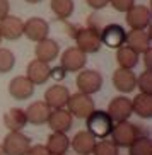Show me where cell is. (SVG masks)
<instances>
[{"instance_id":"cell-1","label":"cell","mask_w":152,"mask_h":155,"mask_svg":"<svg viewBox=\"0 0 152 155\" xmlns=\"http://www.w3.org/2000/svg\"><path fill=\"white\" fill-rule=\"evenodd\" d=\"M113 126H115V123H113V119L110 118V114L106 111L94 109L86 118V128L94 138H101L103 140V138L110 137Z\"/></svg>"},{"instance_id":"cell-2","label":"cell","mask_w":152,"mask_h":155,"mask_svg":"<svg viewBox=\"0 0 152 155\" xmlns=\"http://www.w3.org/2000/svg\"><path fill=\"white\" fill-rule=\"evenodd\" d=\"M110 135H111V141L118 148H128L142 135V131H140V126L130 123L127 119V121H121V123H115Z\"/></svg>"},{"instance_id":"cell-3","label":"cell","mask_w":152,"mask_h":155,"mask_svg":"<svg viewBox=\"0 0 152 155\" xmlns=\"http://www.w3.org/2000/svg\"><path fill=\"white\" fill-rule=\"evenodd\" d=\"M75 46L79 50L91 55V53H97L101 50V38H99V31L94 28H82L75 32Z\"/></svg>"},{"instance_id":"cell-4","label":"cell","mask_w":152,"mask_h":155,"mask_svg":"<svg viewBox=\"0 0 152 155\" xmlns=\"http://www.w3.org/2000/svg\"><path fill=\"white\" fill-rule=\"evenodd\" d=\"M65 107H67V111H69L74 118L86 119L89 114L94 111V101H92V97L87 96V94L75 92V94H70Z\"/></svg>"},{"instance_id":"cell-5","label":"cell","mask_w":152,"mask_h":155,"mask_svg":"<svg viewBox=\"0 0 152 155\" xmlns=\"http://www.w3.org/2000/svg\"><path fill=\"white\" fill-rule=\"evenodd\" d=\"M75 85H77L79 92L92 96V94H96V92L101 91L103 75L97 70H80V72H77Z\"/></svg>"},{"instance_id":"cell-6","label":"cell","mask_w":152,"mask_h":155,"mask_svg":"<svg viewBox=\"0 0 152 155\" xmlns=\"http://www.w3.org/2000/svg\"><path fill=\"white\" fill-rule=\"evenodd\" d=\"M31 147V140L22 131H9L2 141L5 155H26Z\"/></svg>"},{"instance_id":"cell-7","label":"cell","mask_w":152,"mask_h":155,"mask_svg":"<svg viewBox=\"0 0 152 155\" xmlns=\"http://www.w3.org/2000/svg\"><path fill=\"white\" fill-rule=\"evenodd\" d=\"M87 63V55L82 53L79 50L77 46H70L62 53V58H60V67L65 70L67 73H77L80 70H84Z\"/></svg>"},{"instance_id":"cell-8","label":"cell","mask_w":152,"mask_h":155,"mask_svg":"<svg viewBox=\"0 0 152 155\" xmlns=\"http://www.w3.org/2000/svg\"><path fill=\"white\" fill-rule=\"evenodd\" d=\"M106 113L110 114V118L113 119V123H121L133 114L132 111V99H128L127 96H116L110 101Z\"/></svg>"},{"instance_id":"cell-9","label":"cell","mask_w":152,"mask_h":155,"mask_svg":"<svg viewBox=\"0 0 152 155\" xmlns=\"http://www.w3.org/2000/svg\"><path fill=\"white\" fill-rule=\"evenodd\" d=\"M99 38L101 43L108 48L118 50L120 46L125 45V38H127V31L120 24H106L104 28L99 31Z\"/></svg>"},{"instance_id":"cell-10","label":"cell","mask_w":152,"mask_h":155,"mask_svg":"<svg viewBox=\"0 0 152 155\" xmlns=\"http://www.w3.org/2000/svg\"><path fill=\"white\" fill-rule=\"evenodd\" d=\"M48 32H50V24L41 17H31L24 22L22 36H26L32 43H38L48 38Z\"/></svg>"},{"instance_id":"cell-11","label":"cell","mask_w":152,"mask_h":155,"mask_svg":"<svg viewBox=\"0 0 152 155\" xmlns=\"http://www.w3.org/2000/svg\"><path fill=\"white\" fill-rule=\"evenodd\" d=\"M127 14V24L130 29L140 31V29H147L150 26V9L147 5H133Z\"/></svg>"},{"instance_id":"cell-12","label":"cell","mask_w":152,"mask_h":155,"mask_svg":"<svg viewBox=\"0 0 152 155\" xmlns=\"http://www.w3.org/2000/svg\"><path fill=\"white\" fill-rule=\"evenodd\" d=\"M22 29H24V21L17 15L9 14L0 21V36H2V39L17 41L19 38L22 36Z\"/></svg>"},{"instance_id":"cell-13","label":"cell","mask_w":152,"mask_h":155,"mask_svg":"<svg viewBox=\"0 0 152 155\" xmlns=\"http://www.w3.org/2000/svg\"><path fill=\"white\" fill-rule=\"evenodd\" d=\"M34 87L36 85L26 75H19L9 82V94L15 101H26L34 94Z\"/></svg>"},{"instance_id":"cell-14","label":"cell","mask_w":152,"mask_h":155,"mask_svg":"<svg viewBox=\"0 0 152 155\" xmlns=\"http://www.w3.org/2000/svg\"><path fill=\"white\" fill-rule=\"evenodd\" d=\"M113 85L121 94H130L137 89V73L133 70L116 68L113 73Z\"/></svg>"},{"instance_id":"cell-15","label":"cell","mask_w":152,"mask_h":155,"mask_svg":"<svg viewBox=\"0 0 152 155\" xmlns=\"http://www.w3.org/2000/svg\"><path fill=\"white\" fill-rule=\"evenodd\" d=\"M70 97V91L65 85H51L45 92V102L50 109H63Z\"/></svg>"},{"instance_id":"cell-16","label":"cell","mask_w":152,"mask_h":155,"mask_svg":"<svg viewBox=\"0 0 152 155\" xmlns=\"http://www.w3.org/2000/svg\"><path fill=\"white\" fill-rule=\"evenodd\" d=\"M125 46H128L130 50H133L135 53L142 55L144 51L150 50V32H147L145 29H140V31L130 29V31H127Z\"/></svg>"},{"instance_id":"cell-17","label":"cell","mask_w":152,"mask_h":155,"mask_svg":"<svg viewBox=\"0 0 152 155\" xmlns=\"http://www.w3.org/2000/svg\"><path fill=\"white\" fill-rule=\"evenodd\" d=\"M34 55L36 60H41L45 63H51L55 61L60 55V46L55 39H50V38H45L41 41H38L34 46Z\"/></svg>"},{"instance_id":"cell-18","label":"cell","mask_w":152,"mask_h":155,"mask_svg":"<svg viewBox=\"0 0 152 155\" xmlns=\"http://www.w3.org/2000/svg\"><path fill=\"white\" fill-rule=\"evenodd\" d=\"M50 72H51L50 63H45L41 60H32V61H29L28 68H26V77L34 85H41V84H46L51 78Z\"/></svg>"},{"instance_id":"cell-19","label":"cell","mask_w":152,"mask_h":155,"mask_svg":"<svg viewBox=\"0 0 152 155\" xmlns=\"http://www.w3.org/2000/svg\"><path fill=\"white\" fill-rule=\"evenodd\" d=\"M48 126L51 128V131H60V133H67L72 128L74 123V116L65 109H51L50 116H48Z\"/></svg>"},{"instance_id":"cell-20","label":"cell","mask_w":152,"mask_h":155,"mask_svg":"<svg viewBox=\"0 0 152 155\" xmlns=\"http://www.w3.org/2000/svg\"><path fill=\"white\" fill-rule=\"evenodd\" d=\"M24 113H26L28 123L39 126V124H45L46 121H48V116H50L51 109L46 106L45 101H36V102L29 104V107L24 109Z\"/></svg>"},{"instance_id":"cell-21","label":"cell","mask_w":152,"mask_h":155,"mask_svg":"<svg viewBox=\"0 0 152 155\" xmlns=\"http://www.w3.org/2000/svg\"><path fill=\"white\" fill-rule=\"evenodd\" d=\"M96 141H97V138H94L91 133L86 130V131L75 133V137L70 140V147H72L79 155H91L92 148L96 145Z\"/></svg>"},{"instance_id":"cell-22","label":"cell","mask_w":152,"mask_h":155,"mask_svg":"<svg viewBox=\"0 0 152 155\" xmlns=\"http://www.w3.org/2000/svg\"><path fill=\"white\" fill-rule=\"evenodd\" d=\"M45 147L51 155H65L70 148V138L67 137V133L53 131L48 137V141H46Z\"/></svg>"},{"instance_id":"cell-23","label":"cell","mask_w":152,"mask_h":155,"mask_svg":"<svg viewBox=\"0 0 152 155\" xmlns=\"http://www.w3.org/2000/svg\"><path fill=\"white\" fill-rule=\"evenodd\" d=\"M4 124L9 131H21L28 124L24 109H21V107H12V109H9L4 114Z\"/></svg>"},{"instance_id":"cell-24","label":"cell","mask_w":152,"mask_h":155,"mask_svg":"<svg viewBox=\"0 0 152 155\" xmlns=\"http://www.w3.org/2000/svg\"><path fill=\"white\" fill-rule=\"evenodd\" d=\"M116 63H118V68L133 70L140 63V55L135 53L133 50H130L128 46L123 45L116 50Z\"/></svg>"},{"instance_id":"cell-25","label":"cell","mask_w":152,"mask_h":155,"mask_svg":"<svg viewBox=\"0 0 152 155\" xmlns=\"http://www.w3.org/2000/svg\"><path fill=\"white\" fill-rule=\"evenodd\" d=\"M132 111L138 118L147 119L152 116V94H137L132 99Z\"/></svg>"},{"instance_id":"cell-26","label":"cell","mask_w":152,"mask_h":155,"mask_svg":"<svg viewBox=\"0 0 152 155\" xmlns=\"http://www.w3.org/2000/svg\"><path fill=\"white\" fill-rule=\"evenodd\" d=\"M51 12L56 15L58 19H69L74 14V0H51L50 2Z\"/></svg>"},{"instance_id":"cell-27","label":"cell","mask_w":152,"mask_h":155,"mask_svg":"<svg viewBox=\"0 0 152 155\" xmlns=\"http://www.w3.org/2000/svg\"><path fill=\"white\" fill-rule=\"evenodd\" d=\"M128 155H152V141L150 138L140 137L128 147Z\"/></svg>"},{"instance_id":"cell-28","label":"cell","mask_w":152,"mask_h":155,"mask_svg":"<svg viewBox=\"0 0 152 155\" xmlns=\"http://www.w3.org/2000/svg\"><path fill=\"white\" fill-rule=\"evenodd\" d=\"M92 155H120V148L111 140L103 138L101 141H96V145L92 148Z\"/></svg>"},{"instance_id":"cell-29","label":"cell","mask_w":152,"mask_h":155,"mask_svg":"<svg viewBox=\"0 0 152 155\" xmlns=\"http://www.w3.org/2000/svg\"><path fill=\"white\" fill-rule=\"evenodd\" d=\"M15 67V56L7 48H0V73H9Z\"/></svg>"},{"instance_id":"cell-30","label":"cell","mask_w":152,"mask_h":155,"mask_svg":"<svg viewBox=\"0 0 152 155\" xmlns=\"http://www.w3.org/2000/svg\"><path fill=\"white\" fill-rule=\"evenodd\" d=\"M137 89L142 94H152V72L144 70L137 77Z\"/></svg>"},{"instance_id":"cell-31","label":"cell","mask_w":152,"mask_h":155,"mask_svg":"<svg viewBox=\"0 0 152 155\" xmlns=\"http://www.w3.org/2000/svg\"><path fill=\"white\" fill-rule=\"evenodd\" d=\"M110 5L116 12H123L125 14L135 5V0H110Z\"/></svg>"},{"instance_id":"cell-32","label":"cell","mask_w":152,"mask_h":155,"mask_svg":"<svg viewBox=\"0 0 152 155\" xmlns=\"http://www.w3.org/2000/svg\"><path fill=\"white\" fill-rule=\"evenodd\" d=\"M26 155H51L45 145H31Z\"/></svg>"},{"instance_id":"cell-33","label":"cell","mask_w":152,"mask_h":155,"mask_svg":"<svg viewBox=\"0 0 152 155\" xmlns=\"http://www.w3.org/2000/svg\"><path fill=\"white\" fill-rule=\"evenodd\" d=\"M86 2H87V5L94 10H101V9H104L106 5H110V0H86Z\"/></svg>"},{"instance_id":"cell-34","label":"cell","mask_w":152,"mask_h":155,"mask_svg":"<svg viewBox=\"0 0 152 155\" xmlns=\"http://www.w3.org/2000/svg\"><path fill=\"white\" fill-rule=\"evenodd\" d=\"M142 56H144V67H145L144 70H150L152 72V50L144 51Z\"/></svg>"},{"instance_id":"cell-35","label":"cell","mask_w":152,"mask_h":155,"mask_svg":"<svg viewBox=\"0 0 152 155\" xmlns=\"http://www.w3.org/2000/svg\"><path fill=\"white\" fill-rule=\"evenodd\" d=\"M9 10H10L9 0H0V21H2L5 15H9Z\"/></svg>"},{"instance_id":"cell-36","label":"cell","mask_w":152,"mask_h":155,"mask_svg":"<svg viewBox=\"0 0 152 155\" xmlns=\"http://www.w3.org/2000/svg\"><path fill=\"white\" fill-rule=\"evenodd\" d=\"M65 70L62 68V67H58V68H51V72H50V77H53V78H56V80H62V78L65 77Z\"/></svg>"},{"instance_id":"cell-37","label":"cell","mask_w":152,"mask_h":155,"mask_svg":"<svg viewBox=\"0 0 152 155\" xmlns=\"http://www.w3.org/2000/svg\"><path fill=\"white\" fill-rule=\"evenodd\" d=\"M24 2H28V4H39L43 0H24Z\"/></svg>"},{"instance_id":"cell-38","label":"cell","mask_w":152,"mask_h":155,"mask_svg":"<svg viewBox=\"0 0 152 155\" xmlns=\"http://www.w3.org/2000/svg\"><path fill=\"white\" fill-rule=\"evenodd\" d=\"M0 155H5V152H4V148H2V145H0Z\"/></svg>"},{"instance_id":"cell-39","label":"cell","mask_w":152,"mask_h":155,"mask_svg":"<svg viewBox=\"0 0 152 155\" xmlns=\"http://www.w3.org/2000/svg\"><path fill=\"white\" fill-rule=\"evenodd\" d=\"M0 43H2V36H0Z\"/></svg>"},{"instance_id":"cell-40","label":"cell","mask_w":152,"mask_h":155,"mask_svg":"<svg viewBox=\"0 0 152 155\" xmlns=\"http://www.w3.org/2000/svg\"><path fill=\"white\" fill-rule=\"evenodd\" d=\"M65 155H67V153H65Z\"/></svg>"}]
</instances>
